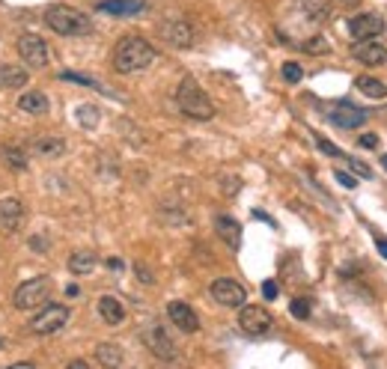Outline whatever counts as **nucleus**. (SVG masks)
I'll return each instance as SVG.
<instances>
[{"mask_svg": "<svg viewBox=\"0 0 387 369\" xmlns=\"http://www.w3.org/2000/svg\"><path fill=\"white\" fill-rule=\"evenodd\" d=\"M155 57H158V51H155L143 36H122L114 48L111 63L119 75H134V72L149 69L155 63Z\"/></svg>", "mask_w": 387, "mask_h": 369, "instance_id": "nucleus-1", "label": "nucleus"}, {"mask_svg": "<svg viewBox=\"0 0 387 369\" xmlns=\"http://www.w3.org/2000/svg\"><path fill=\"white\" fill-rule=\"evenodd\" d=\"M45 24H48L57 36H87V33H92L89 15H84L81 9H75L69 4L48 6V12H45Z\"/></svg>", "mask_w": 387, "mask_h": 369, "instance_id": "nucleus-2", "label": "nucleus"}, {"mask_svg": "<svg viewBox=\"0 0 387 369\" xmlns=\"http://www.w3.org/2000/svg\"><path fill=\"white\" fill-rule=\"evenodd\" d=\"M176 104H179V111H182L185 116H191V119H203V122H206V119L214 116V101L197 87L194 78H185V81L176 87Z\"/></svg>", "mask_w": 387, "mask_h": 369, "instance_id": "nucleus-3", "label": "nucleus"}, {"mask_svg": "<svg viewBox=\"0 0 387 369\" xmlns=\"http://www.w3.org/2000/svg\"><path fill=\"white\" fill-rule=\"evenodd\" d=\"M51 289H54V283H51V277H45V274L21 283L12 295L15 310H36V307H45V301L51 298Z\"/></svg>", "mask_w": 387, "mask_h": 369, "instance_id": "nucleus-4", "label": "nucleus"}, {"mask_svg": "<svg viewBox=\"0 0 387 369\" xmlns=\"http://www.w3.org/2000/svg\"><path fill=\"white\" fill-rule=\"evenodd\" d=\"M141 340H143V346L152 351L155 358H161V360H176L179 358L176 343L170 340V334L158 325V321H149V325L141 331Z\"/></svg>", "mask_w": 387, "mask_h": 369, "instance_id": "nucleus-5", "label": "nucleus"}, {"mask_svg": "<svg viewBox=\"0 0 387 369\" xmlns=\"http://www.w3.org/2000/svg\"><path fill=\"white\" fill-rule=\"evenodd\" d=\"M69 321V307L63 304H45L42 310L30 319V331L39 334V336H48V334H57Z\"/></svg>", "mask_w": 387, "mask_h": 369, "instance_id": "nucleus-6", "label": "nucleus"}, {"mask_svg": "<svg viewBox=\"0 0 387 369\" xmlns=\"http://www.w3.org/2000/svg\"><path fill=\"white\" fill-rule=\"evenodd\" d=\"M239 325L244 334L251 336H266L274 328V319L266 307H256V304H241L239 307Z\"/></svg>", "mask_w": 387, "mask_h": 369, "instance_id": "nucleus-7", "label": "nucleus"}, {"mask_svg": "<svg viewBox=\"0 0 387 369\" xmlns=\"http://www.w3.org/2000/svg\"><path fill=\"white\" fill-rule=\"evenodd\" d=\"M158 33L167 45H173V48H191V45L197 42V33H194V27L188 21H182V18H167L161 21L158 27Z\"/></svg>", "mask_w": 387, "mask_h": 369, "instance_id": "nucleus-8", "label": "nucleus"}, {"mask_svg": "<svg viewBox=\"0 0 387 369\" xmlns=\"http://www.w3.org/2000/svg\"><path fill=\"white\" fill-rule=\"evenodd\" d=\"M212 298L218 301L221 307H229V310H239V307L247 301V292L241 283L229 280V277H221V280L212 283Z\"/></svg>", "mask_w": 387, "mask_h": 369, "instance_id": "nucleus-9", "label": "nucleus"}, {"mask_svg": "<svg viewBox=\"0 0 387 369\" xmlns=\"http://www.w3.org/2000/svg\"><path fill=\"white\" fill-rule=\"evenodd\" d=\"M18 54H21L24 63H30L33 69L48 66V45H45V39H39L36 33H24L18 39Z\"/></svg>", "mask_w": 387, "mask_h": 369, "instance_id": "nucleus-10", "label": "nucleus"}, {"mask_svg": "<svg viewBox=\"0 0 387 369\" xmlns=\"http://www.w3.org/2000/svg\"><path fill=\"white\" fill-rule=\"evenodd\" d=\"M328 119L339 128H361L364 122L369 119V114L358 104H349V101H339L334 107H328Z\"/></svg>", "mask_w": 387, "mask_h": 369, "instance_id": "nucleus-11", "label": "nucleus"}, {"mask_svg": "<svg viewBox=\"0 0 387 369\" xmlns=\"http://www.w3.org/2000/svg\"><path fill=\"white\" fill-rule=\"evenodd\" d=\"M351 39H378L384 33V18L378 12H361L349 21Z\"/></svg>", "mask_w": 387, "mask_h": 369, "instance_id": "nucleus-12", "label": "nucleus"}, {"mask_svg": "<svg viewBox=\"0 0 387 369\" xmlns=\"http://www.w3.org/2000/svg\"><path fill=\"white\" fill-rule=\"evenodd\" d=\"M351 57L364 66H384L387 63V48L378 39H358L351 45Z\"/></svg>", "mask_w": 387, "mask_h": 369, "instance_id": "nucleus-13", "label": "nucleus"}, {"mask_svg": "<svg viewBox=\"0 0 387 369\" xmlns=\"http://www.w3.org/2000/svg\"><path fill=\"white\" fill-rule=\"evenodd\" d=\"M167 316H170V321H173V325H176L182 334H197V331H200V316L194 313L191 304H185V301H170Z\"/></svg>", "mask_w": 387, "mask_h": 369, "instance_id": "nucleus-14", "label": "nucleus"}, {"mask_svg": "<svg viewBox=\"0 0 387 369\" xmlns=\"http://www.w3.org/2000/svg\"><path fill=\"white\" fill-rule=\"evenodd\" d=\"M30 152H33L36 158H45V161L63 158L66 141L63 137H57V134H39V137H33V143H30Z\"/></svg>", "mask_w": 387, "mask_h": 369, "instance_id": "nucleus-15", "label": "nucleus"}, {"mask_svg": "<svg viewBox=\"0 0 387 369\" xmlns=\"http://www.w3.org/2000/svg\"><path fill=\"white\" fill-rule=\"evenodd\" d=\"M24 221V206L18 197H4L0 199V229L4 233H15Z\"/></svg>", "mask_w": 387, "mask_h": 369, "instance_id": "nucleus-16", "label": "nucleus"}, {"mask_svg": "<svg viewBox=\"0 0 387 369\" xmlns=\"http://www.w3.org/2000/svg\"><path fill=\"white\" fill-rule=\"evenodd\" d=\"M96 9L116 15V18H131V15H141L146 9V0H102Z\"/></svg>", "mask_w": 387, "mask_h": 369, "instance_id": "nucleus-17", "label": "nucleus"}, {"mask_svg": "<svg viewBox=\"0 0 387 369\" xmlns=\"http://www.w3.org/2000/svg\"><path fill=\"white\" fill-rule=\"evenodd\" d=\"M214 229H218V236L227 241L229 250L241 248V224L236 218H229V214H218V218H214Z\"/></svg>", "mask_w": 387, "mask_h": 369, "instance_id": "nucleus-18", "label": "nucleus"}, {"mask_svg": "<svg viewBox=\"0 0 387 369\" xmlns=\"http://www.w3.org/2000/svg\"><path fill=\"white\" fill-rule=\"evenodd\" d=\"M99 316L104 319V325H122L126 321V307L114 295H102L99 298Z\"/></svg>", "mask_w": 387, "mask_h": 369, "instance_id": "nucleus-19", "label": "nucleus"}, {"mask_svg": "<svg viewBox=\"0 0 387 369\" xmlns=\"http://www.w3.org/2000/svg\"><path fill=\"white\" fill-rule=\"evenodd\" d=\"M18 111L30 114V116H42V114H48V96L39 89H30L24 92V96L18 99Z\"/></svg>", "mask_w": 387, "mask_h": 369, "instance_id": "nucleus-20", "label": "nucleus"}, {"mask_svg": "<svg viewBox=\"0 0 387 369\" xmlns=\"http://www.w3.org/2000/svg\"><path fill=\"white\" fill-rule=\"evenodd\" d=\"M99 265V256L92 253V250H75L72 256H69V271L75 274V277H87V274H92V268Z\"/></svg>", "mask_w": 387, "mask_h": 369, "instance_id": "nucleus-21", "label": "nucleus"}, {"mask_svg": "<svg viewBox=\"0 0 387 369\" xmlns=\"http://www.w3.org/2000/svg\"><path fill=\"white\" fill-rule=\"evenodd\" d=\"M18 87H27V72L21 66L0 63V89H18Z\"/></svg>", "mask_w": 387, "mask_h": 369, "instance_id": "nucleus-22", "label": "nucleus"}, {"mask_svg": "<svg viewBox=\"0 0 387 369\" xmlns=\"http://www.w3.org/2000/svg\"><path fill=\"white\" fill-rule=\"evenodd\" d=\"M0 155H4V164L9 167V170H27V149L18 146V143H4V149H0Z\"/></svg>", "mask_w": 387, "mask_h": 369, "instance_id": "nucleus-23", "label": "nucleus"}, {"mask_svg": "<svg viewBox=\"0 0 387 369\" xmlns=\"http://www.w3.org/2000/svg\"><path fill=\"white\" fill-rule=\"evenodd\" d=\"M96 360L102 366H122L126 355H122V348L116 343H99L96 346Z\"/></svg>", "mask_w": 387, "mask_h": 369, "instance_id": "nucleus-24", "label": "nucleus"}, {"mask_svg": "<svg viewBox=\"0 0 387 369\" xmlns=\"http://www.w3.org/2000/svg\"><path fill=\"white\" fill-rule=\"evenodd\" d=\"M354 87H358L366 99H384V96H387V87H384L378 78H369V75H361V78H354Z\"/></svg>", "mask_w": 387, "mask_h": 369, "instance_id": "nucleus-25", "label": "nucleus"}, {"mask_svg": "<svg viewBox=\"0 0 387 369\" xmlns=\"http://www.w3.org/2000/svg\"><path fill=\"white\" fill-rule=\"evenodd\" d=\"M301 9L313 21H328L331 18V4H328V0H301Z\"/></svg>", "mask_w": 387, "mask_h": 369, "instance_id": "nucleus-26", "label": "nucleus"}, {"mask_svg": "<svg viewBox=\"0 0 387 369\" xmlns=\"http://www.w3.org/2000/svg\"><path fill=\"white\" fill-rule=\"evenodd\" d=\"M77 122H81L84 128H96L99 126V107L81 104V107H77Z\"/></svg>", "mask_w": 387, "mask_h": 369, "instance_id": "nucleus-27", "label": "nucleus"}, {"mask_svg": "<svg viewBox=\"0 0 387 369\" xmlns=\"http://www.w3.org/2000/svg\"><path fill=\"white\" fill-rule=\"evenodd\" d=\"M304 51H307V54H328V51H331V42L325 39L322 33H319V36H310V39L304 42Z\"/></svg>", "mask_w": 387, "mask_h": 369, "instance_id": "nucleus-28", "label": "nucleus"}, {"mask_svg": "<svg viewBox=\"0 0 387 369\" xmlns=\"http://www.w3.org/2000/svg\"><path fill=\"white\" fill-rule=\"evenodd\" d=\"M283 78H286L289 84H298V81L304 78V69H301L298 63H283Z\"/></svg>", "mask_w": 387, "mask_h": 369, "instance_id": "nucleus-29", "label": "nucleus"}, {"mask_svg": "<svg viewBox=\"0 0 387 369\" xmlns=\"http://www.w3.org/2000/svg\"><path fill=\"white\" fill-rule=\"evenodd\" d=\"M289 310H292V316H295V319H307L310 316V301L307 298H295Z\"/></svg>", "mask_w": 387, "mask_h": 369, "instance_id": "nucleus-30", "label": "nucleus"}, {"mask_svg": "<svg viewBox=\"0 0 387 369\" xmlns=\"http://www.w3.org/2000/svg\"><path fill=\"white\" fill-rule=\"evenodd\" d=\"M63 81H75V84H81V87H92V89H102L96 81H89V78H84V75H75V72H63L60 75Z\"/></svg>", "mask_w": 387, "mask_h": 369, "instance_id": "nucleus-31", "label": "nucleus"}, {"mask_svg": "<svg viewBox=\"0 0 387 369\" xmlns=\"http://www.w3.org/2000/svg\"><path fill=\"white\" fill-rule=\"evenodd\" d=\"M316 143H319V149L325 152V155H334V158H346V155H343V149H337V146H334L331 141H322V137H319Z\"/></svg>", "mask_w": 387, "mask_h": 369, "instance_id": "nucleus-32", "label": "nucleus"}, {"mask_svg": "<svg viewBox=\"0 0 387 369\" xmlns=\"http://www.w3.org/2000/svg\"><path fill=\"white\" fill-rule=\"evenodd\" d=\"M346 161H349V167H351V170L358 173V176H364V179L373 176V170H369V167H366L364 161H358V158H346Z\"/></svg>", "mask_w": 387, "mask_h": 369, "instance_id": "nucleus-33", "label": "nucleus"}, {"mask_svg": "<svg viewBox=\"0 0 387 369\" xmlns=\"http://www.w3.org/2000/svg\"><path fill=\"white\" fill-rule=\"evenodd\" d=\"M134 274H137V277H141V283H146V286H152V283H155V277H152V271H149V268H146L143 263H137V265H134Z\"/></svg>", "mask_w": 387, "mask_h": 369, "instance_id": "nucleus-34", "label": "nucleus"}, {"mask_svg": "<svg viewBox=\"0 0 387 369\" xmlns=\"http://www.w3.org/2000/svg\"><path fill=\"white\" fill-rule=\"evenodd\" d=\"M334 176H337V182L343 184V188H354V184H358V179H354V176H349V173H343V170H337Z\"/></svg>", "mask_w": 387, "mask_h": 369, "instance_id": "nucleus-35", "label": "nucleus"}, {"mask_svg": "<svg viewBox=\"0 0 387 369\" xmlns=\"http://www.w3.org/2000/svg\"><path fill=\"white\" fill-rule=\"evenodd\" d=\"M262 295H266L268 301H274V298H277V283H274V280H266V283H262Z\"/></svg>", "mask_w": 387, "mask_h": 369, "instance_id": "nucleus-36", "label": "nucleus"}, {"mask_svg": "<svg viewBox=\"0 0 387 369\" xmlns=\"http://www.w3.org/2000/svg\"><path fill=\"white\" fill-rule=\"evenodd\" d=\"M361 146H364V149H376V146H378V137H376V134H364V137H361Z\"/></svg>", "mask_w": 387, "mask_h": 369, "instance_id": "nucleus-37", "label": "nucleus"}, {"mask_svg": "<svg viewBox=\"0 0 387 369\" xmlns=\"http://www.w3.org/2000/svg\"><path fill=\"white\" fill-rule=\"evenodd\" d=\"M30 248H33V250H48V241H45V238H30Z\"/></svg>", "mask_w": 387, "mask_h": 369, "instance_id": "nucleus-38", "label": "nucleus"}, {"mask_svg": "<svg viewBox=\"0 0 387 369\" xmlns=\"http://www.w3.org/2000/svg\"><path fill=\"white\" fill-rule=\"evenodd\" d=\"M376 248L381 250V256L387 259V238H381V236H376Z\"/></svg>", "mask_w": 387, "mask_h": 369, "instance_id": "nucleus-39", "label": "nucleus"}, {"mask_svg": "<svg viewBox=\"0 0 387 369\" xmlns=\"http://www.w3.org/2000/svg\"><path fill=\"white\" fill-rule=\"evenodd\" d=\"M381 164H384V170H387V155H381Z\"/></svg>", "mask_w": 387, "mask_h": 369, "instance_id": "nucleus-40", "label": "nucleus"}, {"mask_svg": "<svg viewBox=\"0 0 387 369\" xmlns=\"http://www.w3.org/2000/svg\"><path fill=\"white\" fill-rule=\"evenodd\" d=\"M0 348H4V340H0Z\"/></svg>", "mask_w": 387, "mask_h": 369, "instance_id": "nucleus-41", "label": "nucleus"}]
</instances>
